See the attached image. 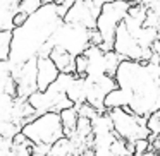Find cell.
Wrapping results in <instances>:
<instances>
[{"mask_svg":"<svg viewBox=\"0 0 160 156\" xmlns=\"http://www.w3.org/2000/svg\"><path fill=\"white\" fill-rule=\"evenodd\" d=\"M117 86L128 98V106L138 117L148 118L160 110V64L122 60L115 74Z\"/></svg>","mask_w":160,"mask_h":156,"instance_id":"obj_1","label":"cell"},{"mask_svg":"<svg viewBox=\"0 0 160 156\" xmlns=\"http://www.w3.org/2000/svg\"><path fill=\"white\" fill-rule=\"evenodd\" d=\"M64 24L59 16V5H43L36 14L29 16L22 28L12 31V53L9 65H22L31 59H38L40 52L50 43L52 36Z\"/></svg>","mask_w":160,"mask_h":156,"instance_id":"obj_2","label":"cell"},{"mask_svg":"<svg viewBox=\"0 0 160 156\" xmlns=\"http://www.w3.org/2000/svg\"><path fill=\"white\" fill-rule=\"evenodd\" d=\"M21 132L35 146H53L55 142L66 137L60 113H55V111L38 115L31 122L22 125Z\"/></svg>","mask_w":160,"mask_h":156,"instance_id":"obj_3","label":"cell"},{"mask_svg":"<svg viewBox=\"0 0 160 156\" xmlns=\"http://www.w3.org/2000/svg\"><path fill=\"white\" fill-rule=\"evenodd\" d=\"M131 5L132 4H129L126 0H117V2H110V4H105L102 7L98 21H97V29L103 36V46H102V50L105 53L114 52L117 29L121 26V22L128 17Z\"/></svg>","mask_w":160,"mask_h":156,"instance_id":"obj_4","label":"cell"},{"mask_svg":"<svg viewBox=\"0 0 160 156\" xmlns=\"http://www.w3.org/2000/svg\"><path fill=\"white\" fill-rule=\"evenodd\" d=\"M110 117L114 129L119 137H122L128 142H136L139 139H148L150 130L146 127V118L138 117L129 106L126 108H115V110L107 111Z\"/></svg>","mask_w":160,"mask_h":156,"instance_id":"obj_5","label":"cell"},{"mask_svg":"<svg viewBox=\"0 0 160 156\" xmlns=\"http://www.w3.org/2000/svg\"><path fill=\"white\" fill-rule=\"evenodd\" d=\"M50 46H60V48L67 50L72 53L74 57L84 53L91 46L90 43V31L84 28H78V26L71 24H62L59 31L52 36L50 40Z\"/></svg>","mask_w":160,"mask_h":156,"instance_id":"obj_6","label":"cell"},{"mask_svg":"<svg viewBox=\"0 0 160 156\" xmlns=\"http://www.w3.org/2000/svg\"><path fill=\"white\" fill-rule=\"evenodd\" d=\"M100 11L102 7H98L91 0H78L69 9V12L64 16V24L78 26V28H84L88 31H91V29L97 28Z\"/></svg>","mask_w":160,"mask_h":156,"instance_id":"obj_7","label":"cell"},{"mask_svg":"<svg viewBox=\"0 0 160 156\" xmlns=\"http://www.w3.org/2000/svg\"><path fill=\"white\" fill-rule=\"evenodd\" d=\"M114 52L117 55H121L124 60H132V62H141L145 48L139 46V43L136 41V38L131 35V31L128 29L126 22L122 21L121 26L117 29L115 35V43H114Z\"/></svg>","mask_w":160,"mask_h":156,"instance_id":"obj_8","label":"cell"},{"mask_svg":"<svg viewBox=\"0 0 160 156\" xmlns=\"http://www.w3.org/2000/svg\"><path fill=\"white\" fill-rule=\"evenodd\" d=\"M60 77V70L48 57H38V76H36V86L40 93H45L50 89L52 84L57 83Z\"/></svg>","mask_w":160,"mask_h":156,"instance_id":"obj_9","label":"cell"},{"mask_svg":"<svg viewBox=\"0 0 160 156\" xmlns=\"http://www.w3.org/2000/svg\"><path fill=\"white\" fill-rule=\"evenodd\" d=\"M48 59L57 65L60 74H76V57L60 46H53Z\"/></svg>","mask_w":160,"mask_h":156,"instance_id":"obj_10","label":"cell"},{"mask_svg":"<svg viewBox=\"0 0 160 156\" xmlns=\"http://www.w3.org/2000/svg\"><path fill=\"white\" fill-rule=\"evenodd\" d=\"M60 118H62L66 137H71L78 127V122H79V110H78V106H71V108L62 110L60 111Z\"/></svg>","mask_w":160,"mask_h":156,"instance_id":"obj_11","label":"cell"},{"mask_svg":"<svg viewBox=\"0 0 160 156\" xmlns=\"http://www.w3.org/2000/svg\"><path fill=\"white\" fill-rule=\"evenodd\" d=\"M126 106H128V98H126L124 91L121 87L108 93L107 98H105V110L107 111L115 110V108H126Z\"/></svg>","mask_w":160,"mask_h":156,"instance_id":"obj_12","label":"cell"},{"mask_svg":"<svg viewBox=\"0 0 160 156\" xmlns=\"http://www.w3.org/2000/svg\"><path fill=\"white\" fill-rule=\"evenodd\" d=\"M12 31L0 29V62H9L12 53Z\"/></svg>","mask_w":160,"mask_h":156,"instance_id":"obj_13","label":"cell"},{"mask_svg":"<svg viewBox=\"0 0 160 156\" xmlns=\"http://www.w3.org/2000/svg\"><path fill=\"white\" fill-rule=\"evenodd\" d=\"M43 7L42 0H21L19 2V12H24L28 16H33Z\"/></svg>","mask_w":160,"mask_h":156,"instance_id":"obj_14","label":"cell"},{"mask_svg":"<svg viewBox=\"0 0 160 156\" xmlns=\"http://www.w3.org/2000/svg\"><path fill=\"white\" fill-rule=\"evenodd\" d=\"M88 69H90V59H88L84 53L76 57V76L81 79H86L88 77Z\"/></svg>","mask_w":160,"mask_h":156,"instance_id":"obj_15","label":"cell"},{"mask_svg":"<svg viewBox=\"0 0 160 156\" xmlns=\"http://www.w3.org/2000/svg\"><path fill=\"white\" fill-rule=\"evenodd\" d=\"M146 127H148L150 134L157 135V137L160 135V110L155 111V113H152L146 118Z\"/></svg>","mask_w":160,"mask_h":156,"instance_id":"obj_16","label":"cell"},{"mask_svg":"<svg viewBox=\"0 0 160 156\" xmlns=\"http://www.w3.org/2000/svg\"><path fill=\"white\" fill-rule=\"evenodd\" d=\"M90 43H91V46H98V48L103 46V36H102V33L97 28L90 31Z\"/></svg>","mask_w":160,"mask_h":156,"instance_id":"obj_17","label":"cell"},{"mask_svg":"<svg viewBox=\"0 0 160 156\" xmlns=\"http://www.w3.org/2000/svg\"><path fill=\"white\" fill-rule=\"evenodd\" d=\"M28 19H29V16L28 14H24V12H18V14L12 17V26H14V29H18V28H22V26L28 22Z\"/></svg>","mask_w":160,"mask_h":156,"instance_id":"obj_18","label":"cell"},{"mask_svg":"<svg viewBox=\"0 0 160 156\" xmlns=\"http://www.w3.org/2000/svg\"><path fill=\"white\" fill-rule=\"evenodd\" d=\"M132 156H158V153H146V154H132Z\"/></svg>","mask_w":160,"mask_h":156,"instance_id":"obj_19","label":"cell"},{"mask_svg":"<svg viewBox=\"0 0 160 156\" xmlns=\"http://www.w3.org/2000/svg\"><path fill=\"white\" fill-rule=\"evenodd\" d=\"M126 2H129V4H139V0H126Z\"/></svg>","mask_w":160,"mask_h":156,"instance_id":"obj_20","label":"cell"},{"mask_svg":"<svg viewBox=\"0 0 160 156\" xmlns=\"http://www.w3.org/2000/svg\"><path fill=\"white\" fill-rule=\"evenodd\" d=\"M158 139H160V135H158Z\"/></svg>","mask_w":160,"mask_h":156,"instance_id":"obj_21","label":"cell"},{"mask_svg":"<svg viewBox=\"0 0 160 156\" xmlns=\"http://www.w3.org/2000/svg\"><path fill=\"white\" fill-rule=\"evenodd\" d=\"M81 156H84V154H81Z\"/></svg>","mask_w":160,"mask_h":156,"instance_id":"obj_22","label":"cell"}]
</instances>
